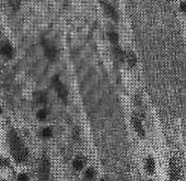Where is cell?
Returning <instances> with one entry per match:
<instances>
[{
  "mask_svg": "<svg viewBox=\"0 0 186 181\" xmlns=\"http://www.w3.org/2000/svg\"><path fill=\"white\" fill-rule=\"evenodd\" d=\"M42 135L44 138H51L53 136V130L51 128H45L42 131Z\"/></svg>",
  "mask_w": 186,
  "mask_h": 181,
  "instance_id": "18",
  "label": "cell"
},
{
  "mask_svg": "<svg viewBox=\"0 0 186 181\" xmlns=\"http://www.w3.org/2000/svg\"><path fill=\"white\" fill-rule=\"evenodd\" d=\"M84 165H86V159H84L82 156H78L73 159L72 161V167H73L74 170H77V171H81L83 169Z\"/></svg>",
  "mask_w": 186,
  "mask_h": 181,
  "instance_id": "11",
  "label": "cell"
},
{
  "mask_svg": "<svg viewBox=\"0 0 186 181\" xmlns=\"http://www.w3.org/2000/svg\"><path fill=\"white\" fill-rule=\"evenodd\" d=\"M9 145L11 149L12 156L16 163H24L29 157L28 149L24 147L21 138L16 132H11L9 134Z\"/></svg>",
  "mask_w": 186,
  "mask_h": 181,
  "instance_id": "1",
  "label": "cell"
},
{
  "mask_svg": "<svg viewBox=\"0 0 186 181\" xmlns=\"http://www.w3.org/2000/svg\"><path fill=\"white\" fill-rule=\"evenodd\" d=\"M35 99H36L37 102L42 103V104L46 103V101H47V97L44 92H36L35 93Z\"/></svg>",
  "mask_w": 186,
  "mask_h": 181,
  "instance_id": "14",
  "label": "cell"
},
{
  "mask_svg": "<svg viewBox=\"0 0 186 181\" xmlns=\"http://www.w3.org/2000/svg\"><path fill=\"white\" fill-rule=\"evenodd\" d=\"M131 120H133V125H134V128H135L137 134L141 137H144L146 132H144V126H142V123H141V121H140V118H138L137 115L134 114L133 118H131Z\"/></svg>",
  "mask_w": 186,
  "mask_h": 181,
  "instance_id": "8",
  "label": "cell"
},
{
  "mask_svg": "<svg viewBox=\"0 0 186 181\" xmlns=\"http://www.w3.org/2000/svg\"><path fill=\"white\" fill-rule=\"evenodd\" d=\"M144 168H146L147 172L150 174H153L156 171V161L151 156L147 157L146 161H144Z\"/></svg>",
  "mask_w": 186,
  "mask_h": 181,
  "instance_id": "10",
  "label": "cell"
},
{
  "mask_svg": "<svg viewBox=\"0 0 186 181\" xmlns=\"http://www.w3.org/2000/svg\"><path fill=\"white\" fill-rule=\"evenodd\" d=\"M49 172H51V164L47 157H43L42 161H41L40 166V178L43 181L47 180L49 177Z\"/></svg>",
  "mask_w": 186,
  "mask_h": 181,
  "instance_id": "3",
  "label": "cell"
},
{
  "mask_svg": "<svg viewBox=\"0 0 186 181\" xmlns=\"http://www.w3.org/2000/svg\"><path fill=\"white\" fill-rule=\"evenodd\" d=\"M53 82H54V86H55L56 90H57V93H58L59 98H60V99H63V100L67 99V97H68V90H67V88L65 87V85L61 84L57 77L54 79Z\"/></svg>",
  "mask_w": 186,
  "mask_h": 181,
  "instance_id": "5",
  "label": "cell"
},
{
  "mask_svg": "<svg viewBox=\"0 0 186 181\" xmlns=\"http://www.w3.org/2000/svg\"><path fill=\"white\" fill-rule=\"evenodd\" d=\"M2 113V109H1V108H0V114Z\"/></svg>",
  "mask_w": 186,
  "mask_h": 181,
  "instance_id": "21",
  "label": "cell"
},
{
  "mask_svg": "<svg viewBox=\"0 0 186 181\" xmlns=\"http://www.w3.org/2000/svg\"><path fill=\"white\" fill-rule=\"evenodd\" d=\"M9 5L13 11H18L21 7V0H9Z\"/></svg>",
  "mask_w": 186,
  "mask_h": 181,
  "instance_id": "16",
  "label": "cell"
},
{
  "mask_svg": "<svg viewBox=\"0 0 186 181\" xmlns=\"http://www.w3.org/2000/svg\"><path fill=\"white\" fill-rule=\"evenodd\" d=\"M18 181H29V176L26 174H20L18 176Z\"/></svg>",
  "mask_w": 186,
  "mask_h": 181,
  "instance_id": "19",
  "label": "cell"
},
{
  "mask_svg": "<svg viewBox=\"0 0 186 181\" xmlns=\"http://www.w3.org/2000/svg\"><path fill=\"white\" fill-rule=\"evenodd\" d=\"M44 54L49 60H55L57 58V55H58V51L53 44L44 43Z\"/></svg>",
  "mask_w": 186,
  "mask_h": 181,
  "instance_id": "6",
  "label": "cell"
},
{
  "mask_svg": "<svg viewBox=\"0 0 186 181\" xmlns=\"http://www.w3.org/2000/svg\"><path fill=\"white\" fill-rule=\"evenodd\" d=\"M36 116H37V118H38L40 121H45L47 118V116H48V111H47L46 109L40 110V111L37 112Z\"/></svg>",
  "mask_w": 186,
  "mask_h": 181,
  "instance_id": "17",
  "label": "cell"
},
{
  "mask_svg": "<svg viewBox=\"0 0 186 181\" xmlns=\"http://www.w3.org/2000/svg\"><path fill=\"white\" fill-rule=\"evenodd\" d=\"M125 62L128 64V66L134 68L137 65V56L133 51H127L125 52Z\"/></svg>",
  "mask_w": 186,
  "mask_h": 181,
  "instance_id": "9",
  "label": "cell"
},
{
  "mask_svg": "<svg viewBox=\"0 0 186 181\" xmlns=\"http://www.w3.org/2000/svg\"><path fill=\"white\" fill-rule=\"evenodd\" d=\"M114 56L116 57V59H118L119 62H125V52L124 49H122L118 45H114V49H113Z\"/></svg>",
  "mask_w": 186,
  "mask_h": 181,
  "instance_id": "12",
  "label": "cell"
},
{
  "mask_svg": "<svg viewBox=\"0 0 186 181\" xmlns=\"http://www.w3.org/2000/svg\"><path fill=\"white\" fill-rule=\"evenodd\" d=\"M169 174H170V180L171 181H177L181 177V170L175 161V159L171 158L170 164H169Z\"/></svg>",
  "mask_w": 186,
  "mask_h": 181,
  "instance_id": "2",
  "label": "cell"
},
{
  "mask_svg": "<svg viewBox=\"0 0 186 181\" xmlns=\"http://www.w3.org/2000/svg\"><path fill=\"white\" fill-rule=\"evenodd\" d=\"M0 55L3 57L11 59L14 56V47L12 46L11 43L9 42H2L0 44Z\"/></svg>",
  "mask_w": 186,
  "mask_h": 181,
  "instance_id": "4",
  "label": "cell"
},
{
  "mask_svg": "<svg viewBox=\"0 0 186 181\" xmlns=\"http://www.w3.org/2000/svg\"><path fill=\"white\" fill-rule=\"evenodd\" d=\"M107 36H108V39L111 41L112 44L117 45L118 39H119V36L118 34H117V32H115V31H109V32L107 33Z\"/></svg>",
  "mask_w": 186,
  "mask_h": 181,
  "instance_id": "13",
  "label": "cell"
},
{
  "mask_svg": "<svg viewBox=\"0 0 186 181\" xmlns=\"http://www.w3.org/2000/svg\"><path fill=\"white\" fill-rule=\"evenodd\" d=\"M102 7L104 12L107 14V16L112 19V20H114V21H117L118 20V13H117L116 9H115L111 3L108 2H102Z\"/></svg>",
  "mask_w": 186,
  "mask_h": 181,
  "instance_id": "7",
  "label": "cell"
},
{
  "mask_svg": "<svg viewBox=\"0 0 186 181\" xmlns=\"http://www.w3.org/2000/svg\"><path fill=\"white\" fill-rule=\"evenodd\" d=\"M84 178L86 180H92V179L95 178V170L93 168H89V169L86 170V174H84Z\"/></svg>",
  "mask_w": 186,
  "mask_h": 181,
  "instance_id": "15",
  "label": "cell"
},
{
  "mask_svg": "<svg viewBox=\"0 0 186 181\" xmlns=\"http://www.w3.org/2000/svg\"><path fill=\"white\" fill-rule=\"evenodd\" d=\"M179 10H181L183 13H185L186 14V1H181L179 2Z\"/></svg>",
  "mask_w": 186,
  "mask_h": 181,
  "instance_id": "20",
  "label": "cell"
}]
</instances>
